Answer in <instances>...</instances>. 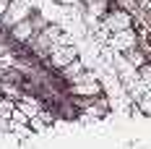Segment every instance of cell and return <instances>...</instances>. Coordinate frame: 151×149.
Returning <instances> with one entry per match:
<instances>
[{"instance_id": "7a4b0ae2", "label": "cell", "mask_w": 151, "mask_h": 149, "mask_svg": "<svg viewBox=\"0 0 151 149\" xmlns=\"http://www.w3.org/2000/svg\"><path fill=\"white\" fill-rule=\"evenodd\" d=\"M47 21H45V16H39V13H31L29 18H24V21H18V24H13L11 29H8V37L13 39L16 45H29V39L37 34V31L45 26Z\"/></svg>"}, {"instance_id": "7c38bea8", "label": "cell", "mask_w": 151, "mask_h": 149, "mask_svg": "<svg viewBox=\"0 0 151 149\" xmlns=\"http://www.w3.org/2000/svg\"><path fill=\"white\" fill-rule=\"evenodd\" d=\"M136 102H138V110H141L143 115H151V89H146Z\"/></svg>"}, {"instance_id": "9a60e30c", "label": "cell", "mask_w": 151, "mask_h": 149, "mask_svg": "<svg viewBox=\"0 0 151 149\" xmlns=\"http://www.w3.org/2000/svg\"><path fill=\"white\" fill-rule=\"evenodd\" d=\"M8 3H11V0H0V18H3V13H5V8H8Z\"/></svg>"}, {"instance_id": "9c48e42d", "label": "cell", "mask_w": 151, "mask_h": 149, "mask_svg": "<svg viewBox=\"0 0 151 149\" xmlns=\"http://www.w3.org/2000/svg\"><path fill=\"white\" fill-rule=\"evenodd\" d=\"M83 73H86V71H83V60H81V58H76L73 63H68V65L60 71V76L68 81V86H70V84H76V81H81V78H83Z\"/></svg>"}, {"instance_id": "52a82bcc", "label": "cell", "mask_w": 151, "mask_h": 149, "mask_svg": "<svg viewBox=\"0 0 151 149\" xmlns=\"http://www.w3.org/2000/svg\"><path fill=\"white\" fill-rule=\"evenodd\" d=\"M107 42H109V47L115 52H128L130 47H138V34L128 26V29H122V31H112L107 37Z\"/></svg>"}, {"instance_id": "8992f818", "label": "cell", "mask_w": 151, "mask_h": 149, "mask_svg": "<svg viewBox=\"0 0 151 149\" xmlns=\"http://www.w3.org/2000/svg\"><path fill=\"white\" fill-rule=\"evenodd\" d=\"M70 94L78 97V100H91V97H99L102 94V81L94 73H83L81 81L70 84Z\"/></svg>"}, {"instance_id": "4fadbf2b", "label": "cell", "mask_w": 151, "mask_h": 149, "mask_svg": "<svg viewBox=\"0 0 151 149\" xmlns=\"http://www.w3.org/2000/svg\"><path fill=\"white\" fill-rule=\"evenodd\" d=\"M86 8H89L91 16H104L107 11V0H94V3H86Z\"/></svg>"}, {"instance_id": "5b68a950", "label": "cell", "mask_w": 151, "mask_h": 149, "mask_svg": "<svg viewBox=\"0 0 151 149\" xmlns=\"http://www.w3.org/2000/svg\"><path fill=\"white\" fill-rule=\"evenodd\" d=\"M133 24V18H130V13L125 11V8H112L109 13L102 16V37H109L112 31H122V29H128Z\"/></svg>"}, {"instance_id": "6da1fadb", "label": "cell", "mask_w": 151, "mask_h": 149, "mask_svg": "<svg viewBox=\"0 0 151 149\" xmlns=\"http://www.w3.org/2000/svg\"><path fill=\"white\" fill-rule=\"evenodd\" d=\"M60 34H63V26H58V24H45V26L29 39L31 52H34L37 58H47L50 50L60 42Z\"/></svg>"}, {"instance_id": "277c9868", "label": "cell", "mask_w": 151, "mask_h": 149, "mask_svg": "<svg viewBox=\"0 0 151 149\" xmlns=\"http://www.w3.org/2000/svg\"><path fill=\"white\" fill-rule=\"evenodd\" d=\"M78 58V47L73 42H58V45L50 50V55H47V63H50V68H55V71H63L68 63H73Z\"/></svg>"}, {"instance_id": "3957f363", "label": "cell", "mask_w": 151, "mask_h": 149, "mask_svg": "<svg viewBox=\"0 0 151 149\" xmlns=\"http://www.w3.org/2000/svg\"><path fill=\"white\" fill-rule=\"evenodd\" d=\"M31 13H34V5H31L29 0H11L8 8H5V13H3V18H0V29L8 31L13 24L24 21V18H29Z\"/></svg>"}, {"instance_id": "2e32d148", "label": "cell", "mask_w": 151, "mask_h": 149, "mask_svg": "<svg viewBox=\"0 0 151 149\" xmlns=\"http://www.w3.org/2000/svg\"><path fill=\"white\" fill-rule=\"evenodd\" d=\"M81 3H83V5H86V3H94V0H81Z\"/></svg>"}, {"instance_id": "30bf717a", "label": "cell", "mask_w": 151, "mask_h": 149, "mask_svg": "<svg viewBox=\"0 0 151 149\" xmlns=\"http://www.w3.org/2000/svg\"><path fill=\"white\" fill-rule=\"evenodd\" d=\"M13 110H16V100L13 97H0V118L3 120H11V115H13Z\"/></svg>"}, {"instance_id": "5bb4252c", "label": "cell", "mask_w": 151, "mask_h": 149, "mask_svg": "<svg viewBox=\"0 0 151 149\" xmlns=\"http://www.w3.org/2000/svg\"><path fill=\"white\" fill-rule=\"evenodd\" d=\"M138 76H141V81L146 84V89H151V63H149V60L138 68Z\"/></svg>"}, {"instance_id": "8fae6325", "label": "cell", "mask_w": 151, "mask_h": 149, "mask_svg": "<svg viewBox=\"0 0 151 149\" xmlns=\"http://www.w3.org/2000/svg\"><path fill=\"white\" fill-rule=\"evenodd\" d=\"M125 58L130 60V65H136V68H141V65H143V63H146V52H141V50H138V47H130V50H128V52H125Z\"/></svg>"}, {"instance_id": "ba28073f", "label": "cell", "mask_w": 151, "mask_h": 149, "mask_svg": "<svg viewBox=\"0 0 151 149\" xmlns=\"http://www.w3.org/2000/svg\"><path fill=\"white\" fill-rule=\"evenodd\" d=\"M16 107H18L26 118H37V115L42 113V102L34 100V97H29V94H24V92H21V97L16 100Z\"/></svg>"}]
</instances>
